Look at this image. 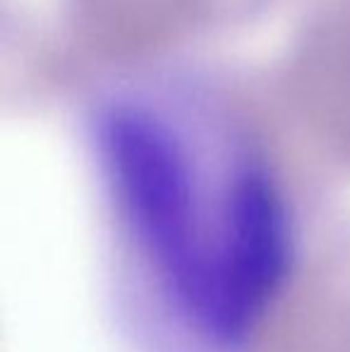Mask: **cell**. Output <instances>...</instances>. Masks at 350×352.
Listing matches in <instances>:
<instances>
[{
    "label": "cell",
    "mask_w": 350,
    "mask_h": 352,
    "mask_svg": "<svg viewBox=\"0 0 350 352\" xmlns=\"http://www.w3.org/2000/svg\"><path fill=\"white\" fill-rule=\"evenodd\" d=\"M96 161L118 250L192 352H248L298 266V226L266 158L149 103L101 116Z\"/></svg>",
    "instance_id": "1"
}]
</instances>
